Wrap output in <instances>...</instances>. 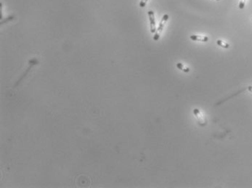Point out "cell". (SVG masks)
Instances as JSON below:
<instances>
[{
  "label": "cell",
  "mask_w": 252,
  "mask_h": 188,
  "mask_svg": "<svg viewBox=\"0 0 252 188\" xmlns=\"http://www.w3.org/2000/svg\"><path fill=\"white\" fill-rule=\"evenodd\" d=\"M168 19H169V15L167 14H165L164 16H163L162 19L161 20L160 22H159L158 27L156 29V33H154V35H153V40L154 41H158L159 39L161 33H162L163 29H164V26H165V24L166 23V22H167Z\"/></svg>",
  "instance_id": "obj_1"
},
{
  "label": "cell",
  "mask_w": 252,
  "mask_h": 188,
  "mask_svg": "<svg viewBox=\"0 0 252 188\" xmlns=\"http://www.w3.org/2000/svg\"><path fill=\"white\" fill-rule=\"evenodd\" d=\"M217 45H219V46L222 47V48H225V49H228L229 47H230V45L229 44H227V42H225V41H222V40H220V39H218L217 41Z\"/></svg>",
  "instance_id": "obj_7"
},
{
  "label": "cell",
  "mask_w": 252,
  "mask_h": 188,
  "mask_svg": "<svg viewBox=\"0 0 252 188\" xmlns=\"http://www.w3.org/2000/svg\"><path fill=\"white\" fill-rule=\"evenodd\" d=\"M248 90H249V91L251 92V93H252V86H249V87H248Z\"/></svg>",
  "instance_id": "obj_11"
},
{
  "label": "cell",
  "mask_w": 252,
  "mask_h": 188,
  "mask_svg": "<svg viewBox=\"0 0 252 188\" xmlns=\"http://www.w3.org/2000/svg\"><path fill=\"white\" fill-rule=\"evenodd\" d=\"M29 63H30V66H29V67H28V68L27 69H26V71L25 72L23 73V75L22 76L20 77V79H19V80H18V82H16V86H18V85L19 83H20V82H21V80H22L23 79V78H25V77L26 76V75H27V74H28V72H29V71H30V69H31V67H33L34 65H37V64H38V61H37V59H32V60H31V61L29 62Z\"/></svg>",
  "instance_id": "obj_4"
},
{
  "label": "cell",
  "mask_w": 252,
  "mask_h": 188,
  "mask_svg": "<svg viewBox=\"0 0 252 188\" xmlns=\"http://www.w3.org/2000/svg\"><path fill=\"white\" fill-rule=\"evenodd\" d=\"M148 18L150 20V27H151V33H155L156 31V20H155V15L154 12L152 10H150L147 12Z\"/></svg>",
  "instance_id": "obj_3"
},
{
  "label": "cell",
  "mask_w": 252,
  "mask_h": 188,
  "mask_svg": "<svg viewBox=\"0 0 252 188\" xmlns=\"http://www.w3.org/2000/svg\"><path fill=\"white\" fill-rule=\"evenodd\" d=\"M147 1L148 0H141L140 2V7H145V5H146V4L147 2Z\"/></svg>",
  "instance_id": "obj_10"
},
{
  "label": "cell",
  "mask_w": 252,
  "mask_h": 188,
  "mask_svg": "<svg viewBox=\"0 0 252 188\" xmlns=\"http://www.w3.org/2000/svg\"><path fill=\"white\" fill-rule=\"evenodd\" d=\"M190 39L194 41H201V42H207L209 41V38L206 35H191Z\"/></svg>",
  "instance_id": "obj_5"
},
{
  "label": "cell",
  "mask_w": 252,
  "mask_h": 188,
  "mask_svg": "<svg viewBox=\"0 0 252 188\" xmlns=\"http://www.w3.org/2000/svg\"><path fill=\"white\" fill-rule=\"evenodd\" d=\"M217 1H219V0H217Z\"/></svg>",
  "instance_id": "obj_12"
},
{
  "label": "cell",
  "mask_w": 252,
  "mask_h": 188,
  "mask_svg": "<svg viewBox=\"0 0 252 188\" xmlns=\"http://www.w3.org/2000/svg\"><path fill=\"white\" fill-rule=\"evenodd\" d=\"M176 66H177V67L178 69H180V70H182L184 72H190V68H189V67H186V66H185L183 65V64H182L180 62L177 63Z\"/></svg>",
  "instance_id": "obj_6"
},
{
  "label": "cell",
  "mask_w": 252,
  "mask_h": 188,
  "mask_svg": "<svg viewBox=\"0 0 252 188\" xmlns=\"http://www.w3.org/2000/svg\"><path fill=\"white\" fill-rule=\"evenodd\" d=\"M193 114L196 116V118L198 120V124L202 127H204L206 125V120L204 116H203L202 113L198 109H193Z\"/></svg>",
  "instance_id": "obj_2"
},
{
  "label": "cell",
  "mask_w": 252,
  "mask_h": 188,
  "mask_svg": "<svg viewBox=\"0 0 252 188\" xmlns=\"http://www.w3.org/2000/svg\"><path fill=\"white\" fill-rule=\"evenodd\" d=\"M246 2V0H240L239 2V8L243 9L244 7H245Z\"/></svg>",
  "instance_id": "obj_9"
},
{
  "label": "cell",
  "mask_w": 252,
  "mask_h": 188,
  "mask_svg": "<svg viewBox=\"0 0 252 188\" xmlns=\"http://www.w3.org/2000/svg\"><path fill=\"white\" fill-rule=\"evenodd\" d=\"M14 18H15V16H13V15L9 16L8 18H6L5 20H3V21H2V22H1V24H2H2L6 23L7 22H9V21H10V20H13V19H14Z\"/></svg>",
  "instance_id": "obj_8"
}]
</instances>
